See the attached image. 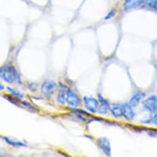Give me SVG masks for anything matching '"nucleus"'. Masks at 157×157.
<instances>
[{
	"mask_svg": "<svg viewBox=\"0 0 157 157\" xmlns=\"http://www.w3.org/2000/svg\"><path fill=\"white\" fill-rule=\"evenodd\" d=\"M98 146L102 150V151L107 155H110L111 154V145L109 140L107 137H101L97 141Z\"/></svg>",
	"mask_w": 157,
	"mask_h": 157,
	"instance_id": "9",
	"label": "nucleus"
},
{
	"mask_svg": "<svg viewBox=\"0 0 157 157\" xmlns=\"http://www.w3.org/2000/svg\"><path fill=\"white\" fill-rule=\"evenodd\" d=\"M123 105V116L124 119L128 121H132L135 118V112L133 110V107L129 103H125Z\"/></svg>",
	"mask_w": 157,
	"mask_h": 157,
	"instance_id": "8",
	"label": "nucleus"
},
{
	"mask_svg": "<svg viewBox=\"0 0 157 157\" xmlns=\"http://www.w3.org/2000/svg\"><path fill=\"white\" fill-rule=\"evenodd\" d=\"M142 106L145 110L148 113H153L155 111L157 110V96L155 95H151L146 98L143 102Z\"/></svg>",
	"mask_w": 157,
	"mask_h": 157,
	"instance_id": "4",
	"label": "nucleus"
},
{
	"mask_svg": "<svg viewBox=\"0 0 157 157\" xmlns=\"http://www.w3.org/2000/svg\"><path fill=\"white\" fill-rule=\"evenodd\" d=\"M18 74L15 67L11 63H6L0 67V78L8 83H13L17 78Z\"/></svg>",
	"mask_w": 157,
	"mask_h": 157,
	"instance_id": "1",
	"label": "nucleus"
},
{
	"mask_svg": "<svg viewBox=\"0 0 157 157\" xmlns=\"http://www.w3.org/2000/svg\"><path fill=\"white\" fill-rule=\"evenodd\" d=\"M152 123L155 125V126H157V110L155 111L154 113H152Z\"/></svg>",
	"mask_w": 157,
	"mask_h": 157,
	"instance_id": "17",
	"label": "nucleus"
},
{
	"mask_svg": "<svg viewBox=\"0 0 157 157\" xmlns=\"http://www.w3.org/2000/svg\"><path fill=\"white\" fill-rule=\"evenodd\" d=\"M116 14V10L114 9V8H113V9H111L109 12L107 14H106V16L105 17V20H109V19H111L112 17H113L114 16H115Z\"/></svg>",
	"mask_w": 157,
	"mask_h": 157,
	"instance_id": "16",
	"label": "nucleus"
},
{
	"mask_svg": "<svg viewBox=\"0 0 157 157\" xmlns=\"http://www.w3.org/2000/svg\"><path fill=\"white\" fill-rule=\"evenodd\" d=\"M82 101L85 108L90 113H95L97 112L98 105H99L97 99H95L93 96H90V95H85V96H83Z\"/></svg>",
	"mask_w": 157,
	"mask_h": 157,
	"instance_id": "5",
	"label": "nucleus"
},
{
	"mask_svg": "<svg viewBox=\"0 0 157 157\" xmlns=\"http://www.w3.org/2000/svg\"><path fill=\"white\" fill-rule=\"evenodd\" d=\"M60 88L58 96H57V102L61 105H63L66 101V87L64 85L60 84Z\"/></svg>",
	"mask_w": 157,
	"mask_h": 157,
	"instance_id": "13",
	"label": "nucleus"
},
{
	"mask_svg": "<svg viewBox=\"0 0 157 157\" xmlns=\"http://www.w3.org/2000/svg\"><path fill=\"white\" fill-rule=\"evenodd\" d=\"M3 140H4L8 145L12 146V147H26V143H25V142H21V141L17 139V138H13V137H9V136H3Z\"/></svg>",
	"mask_w": 157,
	"mask_h": 157,
	"instance_id": "12",
	"label": "nucleus"
},
{
	"mask_svg": "<svg viewBox=\"0 0 157 157\" xmlns=\"http://www.w3.org/2000/svg\"><path fill=\"white\" fill-rule=\"evenodd\" d=\"M7 90H8V92L10 93L11 95H13V97L17 98V99H19V100H21L23 98V95H22V93L21 91H19V90H16L14 88L12 87H7Z\"/></svg>",
	"mask_w": 157,
	"mask_h": 157,
	"instance_id": "14",
	"label": "nucleus"
},
{
	"mask_svg": "<svg viewBox=\"0 0 157 157\" xmlns=\"http://www.w3.org/2000/svg\"><path fill=\"white\" fill-rule=\"evenodd\" d=\"M66 102L72 108H77L80 105L79 95L72 88H67L66 90Z\"/></svg>",
	"mask_w": 157,
	"mask_h": 157,
	"instance_id": "3",
	"label": "nucleus"
},
{
	"mask_svg": "<svg viewBox=\"0 0 157 157\" xmlns=\"http://www.w3.org/2000/svg\"><path fill=\"white\" fill-rule=\"evenodd\" d=\"M155 8H156V9H157V5H156V7H155Z\"/></svg>",
	"mask_w": 157,
	"mask_h": 157,
	"instance_id": "19",
	"label": "nucleus"
},
{
	"mask_svg": "<svg viewBox=\"0 0 157 157\" xmlns=\"http://www.w3.org/2000/svg\"><path fill=\"white\" fill-rule=\"evenodd\" d=\"M57 83L54 81L45 80L42 82L40 86V90L43 95L47 98L51 97L57 90Z\"/></svg>",
	"mask_w": 157,
	"mask_h": 157,
	"instance_id": "2",
	"label": "nucleus"
},
{
	"mask_svg": "<svg viewBox=\"0 0 157 157\" xmlns=\"http://www.w3.org/2000/svg\"><path fill=\"white\" fill-rule=\"evenodd\" d=\"M145 92L143 91H136L132 95V96L130 99V101H129V104L131 105L133 108L136 107L140 104V102L142 101V100L145 97Z\"/></svg>",
	"mask_w": 157,
	"mask_h": 157,
	"instance_id": "10",
	"label": "nucleus"
},
{
	"mask_svg": "<svg viewBox=\"0 0 157 157\" xmlns=\"http://www.w3.org/2000/svg\"><path fill=\"white\" fill-rule=\"evenodd\" d=\"M98 102L99 105H98L97 113L100 114H106L110 109V105L109 101L101 95H98Z\"/></svg>",
	"mask_w": 157,
	"mask_h": 157,
	"instance_id": "7",
	"label": "nucleus"
},
{
	"mask_svg": "<svg viewBox=\"0 0 157 157\" xmlns=\"http://www.w3.org/2000/svg\"><path fill=\"white\" fill-rule=\"evenodd\" d=\"M145 5L149 8H155L157 5V0H145Z\"/></svg>",
	"mask_w": 157,
	"mask_h": 157,
	"instance_id": "15",
	"label": "nucleus"
},
{
	"mask_svg": "<svg viewBox=\"0 0 157 157\" xmlns=\"http://www.w3.org/2000/svg\"><path fill=\"white\" fill-rule=\"evenodd\" d=\"M110 112L111 114L114 117V118H121L123 116V105L119 103H113L110 106Z\"/></svg>",
	"mask_w": 157,
	"mask_h": 157,
	"instance_id": "11",
	"label": "nucleus"
},
{
	"mask_svg": "<svg viewBox=\"0 0 157 157\" xmlns=\"http://www.w3.org/2000/svg\"><path fill=\"white\" fill-rule=\"evenodd\" d=\"M145 4V0H124V9L126 12L135 10Z\"/></svg>",
	"mask_w": 157,
	"mask_h": 157,
	"instance_id": "6",
	"label": "nucleus"
},
{
	"mask_svg": "<svg viewBox=\"0 0 157 157\" xmlns=\"http://www.w3.org/2000/svg\"><path fill=\"white\" fill-rule=\"evenodd\" d=\"M3 89H4V86H3L2 83L0 82V91H2Z\"/></svg>",
	"mask_w": 157,
	"mask_h": 157,
	"instance_id": "18",
	"label": "nucleus"
}]
</instances>
